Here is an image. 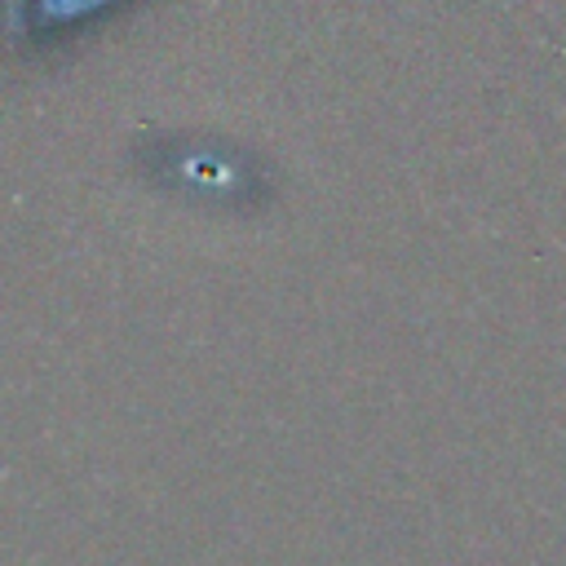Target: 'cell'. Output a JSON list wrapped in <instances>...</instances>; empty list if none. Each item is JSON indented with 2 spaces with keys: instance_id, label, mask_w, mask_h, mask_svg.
<instances>
[{
  "instance_id": "7a4b0ae2",
  "label": "cell",
  "mask_w": 566,
  "mask_h": 566,
  "mask_svg": "<svg viewBox=\"0 0 566 566\" xmlns=\"http://www.w3.org/2000/svg\"><path fill=\"white\" fill-rule=\"evenodd\" d=\"M106 0H18V9H31V35L35 31H62L66 22L93 13Z\"/></svg>"
},
{
  "instance_id": "6da1fadb",
  "label": "cell",
  "mask_w": 566,
  "mask_h": 566,
  "mask_svg": "<svg viewBox=\"0 0 566 566\" xmlns=\"http://www.w3.org/2000/svg\"><path fill=\"white\" fill-rule=\"evenodd\" d=\"M146 168L155 181L172 186V195L217 203V208L248 199L256 186L252 155L230 142H181V137L155 142V150L146 155Z\"/></svg>"
}]
</instances>
